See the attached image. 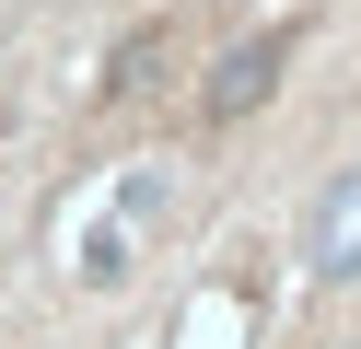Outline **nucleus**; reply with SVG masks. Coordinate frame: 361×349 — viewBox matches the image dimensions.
<instances>
[{
	"label": "nucleus",
	"mask_w": 361,
	"mask_h": 349,
	"mask_svg": "<svg viewBox=\"0 0 361 349\" xmlns=\"http://www.w3.org/2000/svg\"><path fill=\"white\" fill-rule=\"evenodd\" d=\"M280 59H291V23H268V35H245V47H221V70H210V93L198 105L233 128L245 105H268V82H280Z\"/></svg>",
	"instance_id": "f257e3e1"
},
{
	"label": "nucleus",
	"mask_w": 361,
	"mask_h": 349,
	"mask_svg": "<svg viewBox=\"0 0 361 349\" xmlns=\"http://www.w3.org/2000/svg\"><path fill=\"white\" fill-rule=\"evenodd\" d=\"M303 256H314V279H361V163L314 198V233H303Z\"/></svg>",
	"instance_id": "f03ea898"
}]
</instances>
